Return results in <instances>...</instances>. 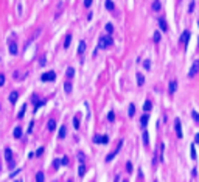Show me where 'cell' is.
Masks as SVG:
<instances>
[{
  "label": "cell",
  "instance_id": "obj_1",
  "mask_svg": "<svg viewBox=\"0 0 199 182\" xmlns=\"http://www.w3.org/2000/svg\"><path fill=\"white\" fill-rule=\"evenodd\" d=\"M112 44H114V41H112V38H111V34H107V36H100V39H98V47H100V48H109Z\"/></svg>",
  "mask_w": 199,
  "mask_h": 182
},
{
  "label": "cell",
  "instance_id": "obj_2",
  "mask_svg": "<svg viewBox=\"0 0 199 182\" xmlns=\"http://www.w3.org/2000/svg\"><path fill=\"white\" fill-rule=\"evenodd\" d=\"M55 79H56V73L53 70L45 72V73H42V76H41V81H44V83H50V81H55Z\"/></svg>",
  "mask_w": 199,
  "mask_h": 182
},
{
  "label": "cell",
  "instance_id": "obj_3",
  "mask_svg": "<svg viewBox=\"0 0 199 182\" xmlns=\"http://www.w3.org/2000/svg\"><path fill=\"white\" fill-rule=\"evenodd\" d=\"M197 72H199V59H194V61H193V64H191V67H190L188 76H190V78L196 76V75H197Z\"/></svg>",
  "mask_w": 199,
  "mask_h": 182
},
{
  "label": "cell",
  "instance_id": "obj_4",
  "mask_svg": "<svg viewBox=\"0 0 199 182\" xmlns=\"http://www.w3.org/2000/svg\"><path fill=\"white\" fill-rule=\"evenodd\" d=\"M121 145H123V140H120L118 142V145H117V148H115V151H112L111 154H107V157H106V162H111L115 156H117V153H118L120 149H121Z\"/></svg>",
  "mask_w": 199,
  "mask_h": 182
},
{
  "label": "cell",
  "instance_id": "obj_5",
  "mask_svg": "<svg viewBox=\"0 0 199 182\" xmlns=\"http://www.w3.org/2000/svg\"><path fill=\"white\" fill-rule=\"evenodd\" d=\"M174 129H176V134H177V137L179 139H182V125H180V120L179 118H176V122H174Z\"/></svg>",
  "mask_w": 199,
  "mask_h": 182
},
{
  "label": "cell",
  "instance_id": "obj_6",
  "mask_svg": "<svg viewBox=\"0 0 199 182\" xmlns=\"http://www.w3.org/2000/svg\"><path fill=\"white\" fill-rule=\"evenodd\" d=\"M188 39H190V31H188V30H185L182 34H180L179 42H180V44H184V45H187V44H188Z\"/></svg>",
  "mask_w": 199,
  "mask_h": 182
},
{
  "label": "cell",
  "instance_id": "obj_7",
  "mask_svg": "<svg viewBox=\"0 0 199 182\" xmlns=\"http://www.w3.org/2000/svg\"><path fill=\"white\" fill-rule=\"evenodd\" d=\"M176 90H177V81L176 79H171L170 81V86H168V92L170 94H174Z\"/></svg>",
  "mask_w": 199,
  "mask_h": 182
},
{
  "label": "cell",
  "instance_id": "obj_8",
  "mask_svg": "<svg viewBox=\"0 0 199 182\" xmlns=\"http://www.w3.org/2000/svg\"><path fill=\"white\" fill-rule=\"evenodd\" d=\"M159 26H160L162 31H168V23H167V20L163 19V17H160V19H159Z\"/></svg>",
  "mask_w": 199,
  "mask_h": 182
},
{
  "label": "cell",
  "instance_id": "obj_9",
  "mask_svg": "<svg viewBox=\"0 0 199 182\" xmlns=\"http://www.w3.org/2000/svg\"><path fill=\"white\" fill-rule=\"evenodd\" d=\"M17 98H19V92H11V94H10V97H8V101L14 104V103L17 101Z\"/></svg>",
  "mask_w": 199,
  "mask_h": 182
},
{
  "label": "cell",
  "instance_id": "obj_10",
  "mask_svg": "<svg viewBox=\"0 0 199 182\" xmlns=\"http://www.w3.org/2000/svg\"><path fill=\"white\" fill-rule=\"evenodd\" d=\"M8 50H10V53L13 54V56H14V54H17V44L16 42H11L10 47H8Z\"/></svg>",
  "mask_w": 199,
  "mask_h": 182
},
{
  "label": "cell",
  "instance_id": "obj_11",
  "mask_svg": "<svg viewBox=\"0 0 199 182\" xmlns=\"http://www.w3.org/2000/svg\"><path fill=\"white\" fill-rule=\"evenodd\" d=\"M142 137H143V145H145V146H148V145H149V134H148L146 129L143 131V135H142Z\"/></svg>",
  "mask_w": 199,
  "mask_h": 182
},
{
  "label": "cell",
  "instance_id": "obj_12",
  "mask_svg": "<svg viewBox=\"0 0 199 182\" xmlns=\"http://www.w3.org/2000/svg\"><path fill=\"white\" fill-rule=\"evenodd\" d=\"M148 122H149V115H148V114H145V115H142V118H140V123H142V126H143V128H146V125H148Z\"/></svg>",
  "mask_w": 199,
  "mask_h": 182
},
{
  "label": "cell",
  "instance_id": "obj_13",
  "mask_svg": "<svg viewBox=\"0 0 199 182\" xmlns=\"http://www.w3.org/2000/svg\"><path fill=\"white\" fill-rule=\"evenodd\" d=\"M86 165H84V162L83 163H81V165H79V170H78V176L79 177H84V174H86Z\"/></svg>",
  "mask_w": 199,
  "mask_h": 182
},
{
  "label": "cell",
  "instance_id": "obj_14",
  "mask_svg": "<svg viewBox=\"0 0 199 182\" xmlns=\"http://www.w3.org/2000/svg\"><path fill=\"white\" fill-rule=\"evenodd\" d=\"M22 134H23V131H22V128H20V126H17V128L14 129V139H20L22 137Z\"/></svg>",
  "mask_w": 199,
  "mask_h": 182
},
{
  "label": "cell",
  "instance_id": "obj_15",
  "mask_svg": "<svg viewBox=\"0 0 199 182\" xmlns=\"http://www.w3.org/2000/svg\"><path fill=\"white\" fill-rule=\"evenodd\" d=\"M47 129H48V131H55V129H56V122L53 120V118H51V120H48V123H47Z\"/></svg>",
  "mask_w": 199,
  "mask_h": 182
},
{
  "label": "cell",
  "instance_id": "obj_16",
  "mask_svg": "<svg viewBox=\"0 0 199 182\" xmlns=\"http://www.w3.org/2000/svg\"><path fill=\"white\" fill-rule=\"evenodd\" d=\"M135 76H137V84L139 86H143L145 84V76L140 73V72H137V75H135Z\"/></svg>",
  "mask_w": 199,
  "mask_h": 182
},
{
  "label": "cell",
  "instance_id": "obj_17",
  "mask_svg": "<svg viewBox=\"0 0 199 182\" xmlns=\"http://www.w3.org/2000/svg\"><path fill=\"white\" fill-rule=\"evenodd\" d=\"M84 51H86V41H81L78 47V54H83Z\"/></svg>",
  "mask_w": 199,
  "mask_h": 182
},
{
  "label": "cell",
  "instance_id": "obj_18",
  "mask_svg": "<svg viewBox=\"0 0 199 182\" xmlns=\"http://www.w3.org/2000/svg\"><path fill=\"white\" fill-rule=\"evenodd\" d=\"M106 10L107 11H114V8H115V5H114V2H112V0H106Z\"/></svg>",
  "mask_w": 199,
  "mask_h": 182
},
{
  "label": "cell",
  "instance_id": "obj_19",
  "mask_svg": "<svg viewBox=\"0 0 199 182\" xmlns=\"http://www.w3.org/2000/svg\"><path fill=\"white\" fill-rule=\"evenodd\" d=\"M70 44H72V34H67L65 39H64V48H69Z\"/></svg>",
  "mask_w": 199,
  "mask_h": 182
},
{
  "label": "cell",
  "instance_id": "obj_20",
  "mask_svg": "<svg viewBox=\"0 0 199 182\" xmlns=\"http://www.w3.org/2000/svg\"><path fill=\"white\" fill-rule=\"evenodd\" d=\"M65 75H67V78H69V79H70V78H73V76H75V69H73V67H67Z\"/></svg>",
  "mask_w": 199,
  "mask_h": 182
},
{
  "label": "cell",
  "instance_id": "obj_21",
  "mask_svg": "<svg viewBox=\"0 0 199 182\" xmlns=\"http://www.w3.org/2000/svg\"><path fill=\"white\" fill-rule=\"evenodd\" d=\"M5 159L6 160H11L13 159V151H11V148H5Z\"/></svg>",
  "mask_w": 199,
  "mask_h": 182
},
{
  "label": "cell",
  "instance_id": "obj_22",
  "mask_svg": "<svg viewBox=\"0 0 199 182\" xmlns=\"http://www.w3.org/2000/svg\"><path fill=\"white\" fill-rule=\"evenodd\" d=\"M160 8H162V3L159 2V0H154V2H152V10H154V11H160Z\"/></svg>",
  "mask_w": 199,
  "mask_h": 182
},
{
  "label": "cell",
  "instance_id": "obj_23",
  "mask_svg": "<svg viewBox=\"0 0 199 182\" xmlns=\"http://www.w3.org/2000/svg\"><path fill=\"white\" fill-rule=\"evenodd\" d=\"M64 90H65V94H72V83L70 81H65L64 83Z\"/></svg>",
  "mask_w": 199,
  "mask_h": 182
},
{
  "label": "cell",
  "instance_id": "obj_24",
  "mask_svg": "<svg viewBox=\"0 0 199 182\" xmlns=\"http://www.w3.org/2000/svg\"><path fill=\"white\" fill-rule=\"evenodd\" d=\"M45 104V100H39V101H38V100H36V106H34V112H38V109L39 107H42Z\"/></svg>",
  "mask_w": 199,
  "mask_h": 182
},
{
  "label": "cell",
  "instance_id": "obj_25",
  "mask_svg": "<svg viewBox=\"0 0 199 182\" xmlns=\"http://www.w3.org/2000/svg\"><path fill=\"white\" fill-rule=\"evenodd\" d=\"M65 135H67V129H65V126H62V128L59 129V134H58V137H59V139H64Z\"/></svg>",
  "mask_w": 199,
  "mask_h": 182
},
{
  "label": "cell",
  "instance_id": "obj_26",
  "mask_svg": "<svg viewBox=\"0 0 199 182\" xmlns=\"http://www.w3.org/2000/svg\"><path fill=\"white\" fill-rule=\"evenodd\" d=\"M143 109H145V111H151V109H152V103L149 101V100H146V101H145V104H143Z\"/></svg>",
  "mask_w": 199,
  "mask_h": 182
},
{
  "label": "cell",
  "instance_id": "obj_27",
  "mask_svg": "<svg viewBox=\"0 0 199 182\" xmlns=\"http://www.w3.org/2000/svg\"><path fill=\"white\" fill-rule=\"evenodd\" d=\"M143 69L145 70H151V61L149 59H145L143 61Z\"/></svg>",
  "mask_w": 199,
  "mask_h": 182
},
{
  "label": "cell",
  "instance_id": "obj_28",
  "mask_svg": "<svg viewBox=\"0 0 199 182\" xmlns=\"http://www.w3.org/2000/svg\"><path fill=\"white\" fill-rule=\"evenodd\" d=\"M135 114V104H129V111H128V115L129 117H134Z\"/></svg>",
  "mask_w": 199,
  "mask_h": 182
},
{
  "label": "cell",
  "instance_id": "obj_29",
  "mask_svg": "<svg viewBox=\"0 0 199 182\" xmlns=\"http://www.w3.org/2000/svg\"><path fill=\"white\" fill-rule=\"evenodd\" d=\"M61 10H64V3H62V2H59V3H58V11H56L55 17H59V14H61Z\"/></svg>",
  "mask_w": 199,
  "mask_h": 182
},
{
  "label": "cell",
  "instance_id": "obj_30",
  "mask_svg": "<svg viewBox=\"0 0 199 182\" xmlns=\"http://www.w3.org/2000/svg\"><path fill=\"white\" fill-rule=\"evenodd\" d=\"M106 31H107V34H112L114 33V25L112 23H106Z\"/></svg>",
  "mask_w": 199,
  "mask_h": 182
},
{
  "label": "cell",
  "instance_id": "obj_31",
  "mask_svg": "<svg viewBox=\"0 0 199 182\" xmlns=\"http://www.w3.org/2000/svg\"><path fill=\"white\" fill-rule=\"evenodd\" d=\"M25 112H26V106L23 104V106H22V109H20V112H19V115H17V118H22V117L25 115Z\"/></svg>",
  "mask_w": 199,
  "mask_h": 182
},
{
  "label": "cell",
  "instance_id": "obj_32",
  "mask_svg": "<svg viewBox=\"0 0 199 182\" xmlns=\"http://www.w3.org/2000/svg\"><path fill=\"white\" fill-rule=\"evenodd\" d=\"M190 157H191V159H196V149H194L193 145H191V148H190Z\"/></svg>",
  "mask_w": 199,
  "mask_h": 182
},
{
  "label": "cell",
  "instance_id": "obj_33",
  "mask_svg": "<svg viewBox=\"0 0 199 182\" xmlns=\"http://www.w3.org/2000/svg\"><path fill=\"white\" fill-rule=\"evenodd\" d=\"M36 180H39V182L44 180V173L42 171H38V174H36Z\"/></svg>",
  "mask_w": 199,
  "mask_h": 182
},
{
  "label": "cell",
  "instance_id": "obj_34",
  "mask_svg": "<svg viewBox=\"0 0 199 182\" xmlns=\"http://www.w3.org/2000/svg\"><path fill=\"white\" fill-rule=\"evenodd\" d=\"M191 117L194 118V122H197V123H199V112H196V111H191Z\"/></svg>",
  "mask_w": 199,
  "mask_h": 182
},
{
  "label": "cell",
  "instance_id": "obj_35",
  "mask_svg": "<svg viewBox=\"0 0 199 182\" xmlns=\"http://www.w3.org/2000/svg\"><path fill=\"white\" fill-rule=\"evenodd\" d=\"M73 126H75V129L79 128V117H75L73 118Z\"/></svg>",
  "mask_w": 199,
  "mask_h": 182
},
{
  "label": "cell",
  "instance_id": "obj_36",
  "mask_svg": "<svg viewBox=\"0 0 199 182\" xmlns=\"http://www.w3.org/2000/svg\"><path fill=\"white\" fill-rule=\"evenodd\" d=\"M152 39H154V42H159V41H160V33H159V31H156V33H154V36H152Z\"/></svg>",
  "mask_w": 199,
  "mask_h": 182
},
{
  "label": "cell",
  "instance_id": "obj_37",
  "mask_svg": "<svg viewBox=\"0 0 199 182\" xmlns=\"http://www.w3.org/2000/svg\"><path fill=\"white\" fill-rule=\"evenodd\" d=\"M78 159H79V162L83 163L84 160H86V156H84V153H78Z\"/></svg>",
  "mask_w": 199,
  "mask_h": 182
},
{
  "label": "cell",
  "instance_id": "obj_38",
  "mask_svg": "<svg viewBox=\"0 0 199 182\" xmlns=\"http://www.w3.org/2000/svg\"><path fill=\"white\" fill-rule=\"evenodd\" d=\"M101 139H103V135H98V134H96L95 137H93V142H95V143H101Z\"/></svg>",
  "mask_w": 199,
  "mask_h": 182
},
{
  "label": "cell",
  "instance_id": "obj_39",
  "mask_svg": "<svg viewBox=\"0 0 199 182\" xmlns=\"http://www.w3.org/2000/svg\"><path fill=\"white\" fill-rule=\"evenodd\" d=\"M107 120H109V122H114V120H115V114H114V112H109V114H107Z\"/></svg>",
  "mask_w": 199,
  "mask_h": 182
},
{
  "label": "cell",
  "instance_id": "obj_40",
  "mask_svg": "<svg viewBox=\"0 0 199 182\" xmlns=\"http://www.w3.org/2000/svg\"><path fill=\"white\" fill-rule=\"evenodd\" d=\"M132 170H134V168H132V163L128 162V163H126V171H128V173H132Z\"/></svg>",
  "mask_w": 199,
  "mask_h": 182
},
{
  "label": "cell",
  "instance_id": "obj_41",
  "mask_svg": "<svg viewBox=\"0 0 199 182\" xmlns=\"http://www.w3.org/2000/svg\"><path fill=\"white\" fill-rule=\"evenodd\" d=\"M109 143V137L107 135H103V139H101V145H107Z\"/></svg>",
  "mask_w": 199,
  "mask_h": 182
},
{
  "label": "cell",
  "instance_id": "obj_42",
  "mask_svg": "<svg viewBox=\"0 0 199 182\" xmlns=\"http://www.w3.org/2000/svg\"><path fill=\"white\" fill-rule=\"evenodd\" d=\"M19 173H20V168H17L16 171H13V173H11V174H10V177H11V179H13V177H16L17 174H19Z\"/></svg>",
  "mask_w": 199,
  "mask_h": 182
},
{
  "label": "cell",
  "instance_id": "obj_43",
  "mask_svg": "<svg viewBox=\"0 0 199 182\" xmlns=\"http://www.w3.org/2000/svg\"><path fill=\"white\" fill-rule=\"evenodd\" d=\"M92 2H93V0H84V6L90 8V6H92Z\"/></svg>",
  "mask_w": 199,
  "mask_h": 182
},
{
  "label": "cell",
  "instance_id": "obj_44",
  "mask_svg": "<svg viewBox=\"0 0 199 182\" xmlns=\"http://www.w3.org/2000/svg\"><path fill=\"white\" fill-rule=\"evenodd\" d=\"M61 163H62V165H67V163H69V157H67V156H64V157L61 159Z\"/></svg>",
  "mask_w": 199,
  "mask_h": 182
},
{
  "label": "cell",
  "instance_id": "obj_45",
  "mask_svg": "<svg viewBox=\"0 0 199 182\" xmlns=\"http://www.w3.org/2000/svg\"><path fill=\"white\" fill-rule=\"evenodd\" d=\"M5 84V75L3 73H0V87H2Z\"/></svg>",
  "mask_w": 199,
  "mask_h": 182
},
{
  "label": "cell",
  "instance_id": "obj_46",
  "mask_svg": "<svg viewBox=\"0 0 199 182\" xmlns=\"http://www.w3.org/2000/svg\"><path fill=\"white\" fill-rule=\"evenodd\" d=\"M45 61H47V58H45V54H44V56H41V59H39V64L44 66V64H45Z\"/></svg>",
  "mask_w": 199,
  "mask_h": 182
},
{
  "label": "cell",
  "instance_id": "obj_47",
  "mask_svg": "<svg viewBox=\"0 0 199 182\" xmlns=\"http://www.w3.org/2000/svg\"><path fill=\"white\" fill-rule=\"evenodd\" d=\"M8 165H10V168H14V167H16V162L11 159V160H8Z\"/></svg>",
  "mask_w": 199,
  "mask_h": 182
},
{
  "label": "cell",
  "instance_id": "obj_48",
  "mask_svg": "<svg viewBox=\"0 0 199 182\" xmlns=\"http://www.w3.org/2000/svg\"><path fill=\"white\" fill-rule=\"evenodd\" d=\"M59 165H61V160H58V159H56L55 162H53V167H55V168H58Z\"/></svg>",
  "mask_w": 199,
  "mask_h": 182
},
{
  "label": "cell",
  "instance_id": "obj_49",
  "mask_svg": "<svg viewBox=\"0 0 199 182\" xmlns=\"http://www.w3.org/2000/svg\"><path fill=\"white\" fill-rule=\"evenodd\" d=\"M41 154H44V148H39L38 151H36V156H41Z\"/></svg>",
  "mask_w": 199,
  "mask_h": 182
},
{
  "label": "cell",
  "instance_id": "obj_50",
  "mask_svg": "<svg viewBox=\"0 0 199 182\" xmlns=\"http://www.w3.org/2000/svg\"><path fill=\"white\" fill-rule=\"evenodd\" d=\"M33 126H34V122L30 123V126H28V132H33Z\"/></svg>",
  "mask_w": 199,
  "mask_h": 182
},
{
  "label": "cell",
  "instance_id": "obj_51",
  "mask_svg": "<svg viewBox=\"0 0 199 182\" xmlns=\"http://www.w3.org/2000/svg\"><path fill=\"white\" fill-rule=\"evenodd\" d=\"M193 10H194V3H193V2H191V3H190V10H188V11H190V13H191V11H193Z\"/></svg>",
  "mask_w": 199,
  "mask_h": 182
},
{
  "label": "cell",
  "instance_id": "obj_52",
  "mask_svg": "<svg viewBox=\"0 0 199 182\" xmlns=\"http://www.w3.org/2000/svg\"><path fill=\"white\" fill-rule=\"evenodd\" d=\"M194 143H199V132L196 134V139H194Z\"/></svg>",
  "mask_w": 199,
  "mask_h": 182
},
{
  "label": "cell",
  "instance_id": "obj_53",
  "mask_svg": "<svg viewBox=\"0 0 199 182\" xmlns=\"http://www.w3.org/2000/svg\"><path fill=\"white\" fill-rule=\"evenodd\" d=\"M197 25H199V22H197Z\"/></svg>",
  "mask_w": 199,
  "mask_h": 182
}]
</instances>
